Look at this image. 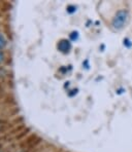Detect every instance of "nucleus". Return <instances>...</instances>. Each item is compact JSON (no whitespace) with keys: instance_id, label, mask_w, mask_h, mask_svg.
Wrapping results in <instances>:
<instances>
[{"instance_id":"39448f33","label":"nucleus","mask_w":132,"mask_h":152,"mask_svg":"<svg viewBox=\"0 0 132 152\" xmlns=\"http://www.w3.org/2000/svg\"><path fill=\"white\" fill-rule=\"evenodd\" d=\"M75 12H77V6H74V5L67 6V12H68V13H73Z\"/></svg>"},{"instance_id":"6e6552de","label":"nucleus","mask_w":132,"mask_h":152,"mask_svg":"<svg viewBox=\"0 0 132 152\" xmlns=\"http://www.w3.org/2000/svg\"><path fill=\"white\" fill-rule=\"evenodd\" d=\"M123 91H124V89H119V91H118L117 93H118V94H122V93H123Z\"/></svg>"},{"instance_id":"f257e3e1","label":"nucleus","mask_w":132,"mask_h":152,"mask_svg":"<svg viewBox=\"0 0 132 152\" xmlns=\"http://www.w3.org/2000/svg\"><path fill=\"white\" fill-rule=\"evenodd\" d=\"M129 21V12L126 10H118L111 21V26L115 30H121L127 25Z\"/></svg>"},{"instance_id":"423d86ee","label":"nucleus","mask_w":132,"mask_h":152,"mask_svg":"<svg viewBox=\"0 0 132 152\" xmlns=\"http://www.w3.org/2000/svg\"><path fill=\"white\" fill-rule=\"evenodd\" d=\"M123 43H124V45L126 46V48H131L132 46V42L129 38H125L124 41H123Z\"/></svg>"},{"instance_id":"0eeeda50","label":"nucleus","mask_w":132,"mask_h":152,"mask_svg":"<svg viewBox=\"0 0 132 152\" xmlns=\"http://www.w3.org/2000/svg\"><path fill=\"white\" fill-rule=\"evenodd\" d=\"M2 61H3V55H2L1 50H0V62H2Z\"/></svg>"},{"instance_id":"f03ea898","label":"nucleus","mask_w":132,"mask_h":152,"mask_svg":"<svg viewBox=\"0 0 132 152\" xmlns=\"http://www.w3.org/2000/svg\"><path fill=\"white\" fill-rule=\"evenodd\" d=\"M57 48L62 53H68L71 50V42L67 39H61L58 42Z\"/></svg>"},{"instance_id":"20e7f679","label":"nucleus","mask_w":132,"mask_h":152,"mask_svg":"<svg viewBox=\"0 0 132 152\" xmlns=\"http://www.w3.org/2000/svg\"><path fill=\"white\" fill-rule=\"evenodd\" d=\"M5 44H6L5 38H4V36L2 34H0V50H1L4 46H5Z\"/></svg>"},{"instance_id":"7ed1b4c3","label":"nucleus","mask_w":132,"mask_h":152,"mask_svg":"<svg viewBox=\"0 0 132 152\" xmlns=\"http://www.w3.org/2000/svg\"><path fill=\"white\" fill-rule=\"evenodd\" d=\"M79 32L77 31H73V32L70 33V35H69V38H70L71 41H77V39H79Z\"/></svg>"}]
</instances>
